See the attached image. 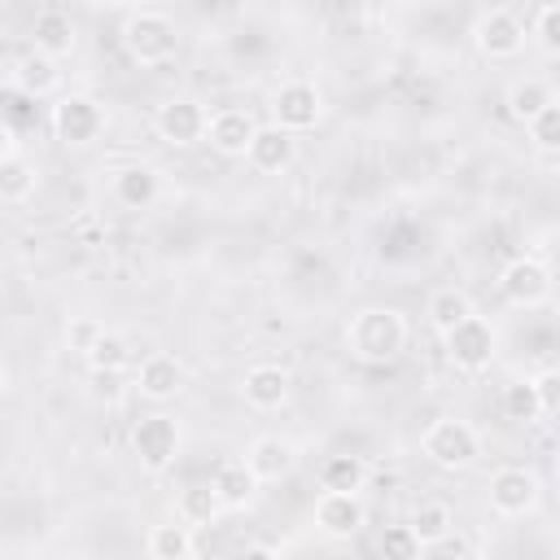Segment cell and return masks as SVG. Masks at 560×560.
Segmentation results:
<instances>
[{"instance_id": "44dd1931", "label": "cell", "mask_w": 560, "mask_h": 560, "mask_svg": "<svg viewBox=\"0 0 560 560\" xmlns=\"http://www.w3.org/2000/svg\"><path fill=\"white\" fill-rule=\"evenodd\" d=\"M556 101H560V96H556V83L542 79V74H521V79H512L508 92H503L508 118H516L521 127H525L534 114H542L547 105H556Z\"/></svg>"}, {"instance_id": "f546056e", "label": "cell", "mask_w": 560, "mask_h": 560, "mask_svg": "<svg viewBox=\"0 0 560 560\" xmlns=\"http://www.w3.org/2000/svg\"><path fill=\"white\" fill-rule=\"evenodd\" d=\"M525 140H529L534 153H542V158H556V153H560V101L547 105L542 114H534V118L525 122Z\"/></svg>"}, {"instance_id": "ab89813d", "label": "cell", "mask_w": 560, "mask_h": 560, "mask_svg": "<svg viewBox=\"0 0 560 560\" xmlns=\"http://www.w3.org/2000/svg\"><path fill=\"white\" fill-rule=\"evenodd\" d=\"M0 92H4V74H0Z\"/></svg>"}, {"instance_id": "52a82bcc", "label": "cell", "mask_w": 560, "mask_h": 560, "mask_svg": "<svg viewBox=\"0 0 560 560\" xmlns=\"http://www.w3.org/2000/svg\"><path fill=\"white\" fill-rule=\"evenodd\" d=\"M494 284H499V298H503L508 306H521V311L547 306V302H551V289H556L551 267H547V258H538V254H516V258H508Z\"/></svg>"}, {"instance_id": "9c48e42d", "label": "cell", "mask_w": 560, "mask_h": 560, "mask_svg": "<svg viewBox=\"0 0 560 560\" xmlns=\"http://www.w3.org/2000/svg\"><path fill=\"white\" fill-rule=\"evenodd\" d=\"M468 35H472V48H477L486 61H516V57L525 52V44H529L521 13L503 9V4L481 9V13L472 18V31H468Z\"/></svg>"}, {"instance_id": "83f0119b", "label": "cell", "mask_w": 560, "mask_h": 560, "mask_svg": "<svg viewBox=\"0 0 560 560\" xmlns=\"http://www.w3.org/2000/svg\"><path fill=\"white\" fill-rule=\"evenodd\" d=\"M35 188H39V166L26 153H13V158L0 162V201L22 206V201L35 197Z\"/></svg>"}, {"instance_id": "836d02e7", "label": "cell", "mask_w": 560, "mask_h": 560, "mask_svg": "<svg viewBox=\"0 0 560 560\" xmlns=\"http://www.w3.org/2000/svg\"><path fill=\"white\" fill-rule=\"evenodd\" d=\"M105 332V324L101 319H92V315H74L70 324H66V346L70 350H79V354H88L92 350V341Z\"/></svg>"}, {"instance_id": "1f68e13d", "label": "cell", "mask_w": 560, "mask_h": 560, "mask_svg": "<svg viewBox=\"0 0 560 560\" xmlns=\"http://www.w3.org/2000/svg\"><path fill=\"white\" fill-rule=\"evenodd\" d=\"M503 411H508V420H521V424L538 420V394H534V381L529 376H516L503 389Z\"/></svg>"}, {"instance_id": "4dcf8cb0", "label": "cell", "mask_w": 560, "mask_h": 560, "mask_svg": "<svg viewBox=\"0 0 560 560\" xmlns=\"http://www.w3.org/2000/svg\"><path fill=\"white\" fill-rule=\"evenodd\" d=\"M525 35H529L547 57H556V52H560V4H538L534 18H529V26H525Z\"/></svg>"}, {"instance_id": "60d3db41", "label": "cell", "mask_w": 560, "mask_h": 560, "mask_svg": "<svg viewBox=\"0 0 560 560\" xmlns=\"http://www.w3.org/2000/svg\"><path fill=\"white\" fill-rule=\"evenodd\" d=\"M74 560H88V556H74Z\"/></svg>"}, {"instance_id": "f35d334b", "label": "cell", "mask_w": 560, "mask_h": 560, "mask_svg": "<svg viewBox=\"0 0 560 560\" xmlns=\"http://www.w3.org/2000/svg\"><path fill=\"white\" fill-rule=\"evenodd\" d=\"M0 35H4V18H0Z\"/></svg>"}, {"instance_id": "e0dca14e", "label": "cell", "mask_w": 560, "mask_h": 560, "mask_svg": "<svg viewBox=\"0 0 560 560\" xmlns=\"http://www.w3.org/2000/svg\"><path fill=\"white\" fill-rule=\"evenodd\" d=\"M245 468L258 477V486H271V481H284L293 468H298V446L280 433H258L245 451Z\"/></svg>"}, {"instance_id": "ffe728a7", "label": "cell", "mask_w": 560, "mask_h": 560, "mask_svg": "<svg viewBox=\"0 0 560 560\" xmlns=\"http://www.w3.org/2000/svg\"><path fill=\"white\" fill-rule=\"evenodd\" d=\"M210 490H214V499H219V508L223 512H245V508H254L258 503V477L245 468V459H223L219 468H214V477H210Z\"/></svg>"}, {"instance_id": "7c38bea8", "label": "cell", "mask_w": 560, "mask_h": 560, "mask_svg": "<svg viewBox=\"0 0 560 560\" xmlns=\"http://www.w3.org/2000/svg\"><path fill=\"white\" fill-rule=\"evenodd\" d=\"M311 521L324 538L332 542H350L363 525H368V503L363 494H341V490H319L315 508H311Z\"/></svg>"}, {"instance_id": "5b68a950", "label": "cell", "mask_w": 560, "mask_h": 560, "mask_svg": "<svg viewBox=\"0 0 560 560\" xmlns=\"http://www.w3.org/2000/svg\"><path fill=\"white\" fill-rule=\"evenodd\" d=\"M442 346H446V359L455 363V372L481 376V372H490L494 359H499V324L477 311V315H468L464 324H455V328L442 337Z\"/></svg>"}, {"instance_id": "8d00e7d4", "label": "cell", "mask_w": 560, "mask_h": 560, "mask_svg": "<svg viewBox=\"0 0 560 560\" xmlns=\"http://www.w3.org/2000/svg\"><path fill=\"white\" fill-rule=\"evenodd\" d=\"M13 153H18V140H13V127H9L4 118H0V162H4V158H13Z\"/></svg>"}, {"instance_id": "6da1fadb", "label": "cell", "mask_w": 560, "mask_h": 560, "mask_svg": "<svg viewBox=\"0 0 560 560\" xmlns=\"http://www.w3.org/2000/svg\"><path fill=\"white\" fill-rule=\"evenodd\" d=\"M411 341V324L398 306H385V302H368L359 306L346 328H341V346L354 363H368V368H385L394 363Z\"/></svg>"}, {"instance_id": "4fadbf2b", "label": "cell", "mask_w": 560, "mask_h": 560, "mask_svg": "<svg viewBox=\"0 0 560 560\" xmlns=\"http://www.w3.org/2000/svg\"><path fill=\"white\" fill-rule=\"evenodd\" d=\"M131 385H136V394L149 398V402H171V398L184 394L188 368H184V359H175V354H166V350H153V354H144V359L136 363Z\"/></svg>"}, {"instance_id": "ba28073f", "label": "cell", "mask_w": 560, "mask_h": 560, "mask_svg": "<svg viewBox=\"0 0 560 560\" xmlns=\"http://www.w3.org/2000/svg\"><path fill=\"white\" fill-rule=\"evenodd\" d=\"M184 451V429L171 411H149L136 420L131 429V455L140 459V468L149 472H166Z\"/></svg>"}, {"instance_id": "d6a6232c", "label": "cell", "mask_w": 560, "mask_h": 560, "mask_svg": "<svg viewBox=\"0 0 560 560\" xmlns=\"http://www.w3.org/2000/svg\"><path fill=\"white\" fill-rule=\"evenodd\" d=\"M381 556H385V560H420V542L411 538L407 525H389V529L381 534Z\"/></svg>"}, {"instance_id": "30bf717a", "label": "cell", "mask_w": 560, "mask_h": 560, "mask_svg": "<svg viewBox=\"0 0 560 560\" xmlns=\"http://www.w3.org/2000/svg\"><path fill=\"white\" fill-rule=\"evenodd\" d=\"M324 122V92L311 79H284L271 92V127L289 136H306Z\"/></svg>"}, {"instance_id": "8992f818", "label": "cell", "mask_w": 560, "mask_h": 560, "mask_svg": "<svg viewBox=\"0 0 560 560\" xmlns=\"http://www.w3.org/2000/svg\"><path fill=\"white\" fill-rule=\"evenodd\" d=\"M486 503L494 516L503 521H521V516H534L542 508V481L534 468L525 464H503L490 472L486 481Z\"/></svg>"}, {"instance_id": "484cf974", "label": "cell", "mask_w": 560, "mask_h": 560, "mask_svg": "<svg viewBox=\"0 0 560 560\" xmlns=\"http://www.w3.org/2000/svg\"><path fill=\"white\" fill-rule=\"evenodd\" d=\"M219 516H223V508H219L210 481H192V486H184V490L175 494V521H179V525L206 529V525H214Z\"/></svg>"}, {"instance_id": "ac0fdd59", "label": "cell", "mask_w": 560, "mask_h": 560, "mask_svg": "<svg viewBox=\"0 0 560 560\" xmlns=\"http://www.w3.org/2000/svg\"><path fill=\"white\" fill-rule=\"evenodd\" d=\"M31 48L35 52H48V57H70L74 48H79V22L70 18V9H57V4H48V9H39L35 18H31Z\"/></svg>"}, {"instance_id": "5bb4252c", "label": "cell", "mask_w": 560, "mask_h": 560, "mask_svg": "<svg viewBox=\"0 0 560 560\" xmlns=\"http://www.w3.org/2000/svg\"><path fill=\"white\" fill-rule=\"evenodd\" d=\"M254 131H258V118H254L249 109L223 105V109H214L210 122H206V144H210L214 153H223V158H245Z\"/></svg>"}, {"instance_id": "603a6c76", "label": "cell", "mask_w": 560, "mask_h": 560, "mask_svg": "<svg viewBox=\"0 0 560 560\" xmlns=\"http://www.w3.org/2000/svg\"><path fill=\"white\" fill-rule=\"evenodd\" d=\"M402 525L411 529V538H416L420 551H424V547H438V542L451 538V529H455V512H451V503H442V499H420Z\"/></svg>"}, {"instance_id": "3957f363", "label": "cell", "mask_w": 560, "mask_h": 560, "mask_svg": "<svg viewBox=\"0 0 560 560\" xmlns=\"http://www.w3.org/2000/svg\"><path fill=\"white\" fill-rule=\"evenodd\" d=\"M420 451H424V459H429L433 468H442V472H468V468L481 464L486 442H481L477 424H468V420H459V416H438V420H429V429L420 433Z\"/></svg>"}, {"instance_id": "74e56055", "label": "cell", "mask_w": 560, "mask_h": 560, "mask_svg": "<svg viewBox=\"0 0 560 560\" xmlns=\"http://www.w3.org/2000/svg\"><path fill=\"white\" fill-rule=\"evenodd\" d=\"M9 394V368H4V359H0V398Z\"/></svg>"}, {"instance_id": "9a60e30c", "label": "cell", "mask_w": 560, "mask_h": 560, "mask_svg": "<svg viewBox=\"0 0 560 560\" xmlns=\"http://www.w3.org/2000/svg\"><path fill=\"white\" fill-rule=\"evenodd\" d=\"M109 197L122 210H149L162 197V175L149 162H122L109 171Z\"/></svg>"}, {"instance_id": "d4e9b609", "label": "cell", "mask_w": 560, "mask_h": 560, "mask_svg": "<svg viewBox=\"0 0 560 560\" xmlns=\"http://www.w3.org/2000/svg\"><path fill=\"white\" fill-rule=\"evenodd\" d=\"M144 551H149V560H197V538L188 525H179L171 516L144 534Z\"/></svg>"}, {"instance_id": "7402d4cb", "label": "cell", "mask_w": 560, "mask_h": 560, "mask_svg": "<svg viewBox=\"0 0 560 560\" xmlns=\"http://www.w3.org/2000/svg\"><path fill=\"white\" fill-rule=\"evenodd\" d=\"M13 83L26 92V96H52L57 88H61V61L57 57H48V52H35V48H26L18 61H13Z\"/></svg>"}, {"instance_id": "4316f807", "label": "cell", "mask_w": 560, "mask_h": 560, "mask_svg": "<svg viewBox=\"0 0 560 560\" xmlns=\"http://www.w3.org/2000/svg\"><path fill=\"white\" fill-rule=\"evenodd\" d=\"M363 486H368V464H363V455L341 451V455H328V459L319 464V490L363 494Z\"/></svg>"}, {"instance_id": "cb8c5ba5", "label": "cell", "mask_w": 560, "mask_h": 560, "mask_svg": "<svg viewBox=\"0 0 560 560\" xmlns=\"http://www.w3.org/2000/svg\"><path fill=\"white\" fill-rule=\"evenodd\" d=\"M424 315H429L433 332H438V337H446L455 324H464L468 315H477V302H472V293H468V289L446 284V289H433V293H429Z\"/></svg>"}, {"instance_id": "e575fe53", "label": "cell", "mask_w": 560, "mask_h": 560, "mask_svg": "<svg viewBox=\"0 0 560 560\" xmlns=\"http://www.w3.org/2000/svg\"><path fill=\"white\" fill-rule=\"evenodd\" d=\"M534 381V394H538V420H551L556 416V407H560V398H556V385H560V372L556 368H542L538 376H529Z\"/></svg>"}, {"instance_id": "8fae6325", "label": "cell", "mask_w": 560, "mask_h": 560, "mask_svg": "<svg viewBox=\"0 0 560 560\" xmlns=\"http://www.w3.org/2000/svg\"><path fill=\"white\" fill-rule=\"evenodd\" d=\"M206 122H210V109L197 101V96H166L158 109H153V131L171 144V149H192L206 140Z\"/></svg>"}, {"instance_id": "f1b7e54d", "label": "cell", "mask_w": 560, "mask_h": 560, "mask_svg": "<svg viewBox=\"0 0 560 560\" xmlns=\"http://www.w3.org/2000/svg\"><path fill=\"white\" fill-rule=\"evenodd\" d=\"M131 359H136L131 341H127L122 332H114V328H105V332L92 341V350L83 354V363H88L92 372H114V376H122V368H131Z\"/></svg>"}, {"instance_id": "d590c367", "label": "cell", "mask_w": 560, "mask_h": 560, "mask_svg": "<svg viewBox=\"0 0 560 560\" xmlns=\"http://www.w3.org/2000/svg\"><path fill=\"white\" fill-rule=\"evenodd\" d=\"M236 560H289V556H284L280 547H271V542H249Z\"/></svg>"}, {"instance_id": "2e32d148", "label": "cell", "mask_w": 560, "mask_h": 560, "mask_svg": "<svg viewBox=\"0 0 560 560\" xmlns=\"http://www.w3.org/2000/svg\"><path fill=\"white\" fill-rule=\"evenodd\" d=\"M241 398L254 411H280L293 398V376L280 363H254L241 376Z\"/></svg>"}, {"instance_id": "d6986e66", "label": "cell", "mask_w": 560, "mask_h": 560, "mask_svg": "<svg viewBox=\"0 0 560 560\" xmlns=\"http://www.w3.org/2000/svg\"><path fill=\"white\" fill-rule=\"evenodd\" d=\"M293 158H298V136H289V131H280L271 122H258V131H254V140L245 149V162L258 175H280V171L293 166Z\"/></svg>"}, {"instance_id": "7a4b0ae2", "label": "cell", "mask_w": 560, "mask_h": 560, "mask_svg": "<svg viewBox=\"0 0 560 560\" xmlns=\"http://www.w3.org/2000/svg\"><path fill=\"white\" fill-rule=\"evenodd\" d=\"M118 39H122V52L140 70H158V66L175 61V52H179V26L162 9H131L118 26Z\"/></svg>"}, {"instance_id": "277c9868", "label": "cell", "mask_w": 560, "mask_h": 560, "mask_svg": "<svg viewBox=\"0 0 560 560\" xmlns=\"http://www.w3.org/2000/svg\"><path fill=\"white\" fill-rule=\"evenodd\" d=\"M48 127H52L57 144H66V149H92V144L105 136L109 114H105V105H101L96 96H88V92H66V96L52 101Z\"/></svg>"}]
</instances>
